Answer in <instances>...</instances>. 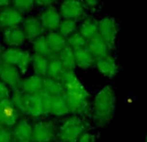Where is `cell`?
<instances>
[{
	"label": "cell",
	"mask_w": 147,
	"mask_h": 142,
	"mask_svg": "<svg viewBox=\"0 0 147 142\" xmlns=\"http://www.w3.org/2000/svg\"><path fill=\"white\" fill-rule=\"evenodd\" d=\"M23 31H24L26 39L30 41H33L38 37H42L43 32L45 31V28L41 21L39 19V17H27L23 21Z\"/></svg>",
	"instance_id": "7c38bea8"
},
{
	"label": "cell",
	"mask_w": 147,
	"mask_h": 142,
	"mask_svg": "<svg viewBox=\"0 0 147 142\" xmlns=\"http://www.w3.org/2000/svg\"><path fill=\"white\" fill-rule=\"evenodd\" d=\"M57 56L65 71H74V69L76 67L74 49H72L70 46H67L63 50L57 53Z\"/></svg>",
	"instance_id": "cb8c5ba5"
},
{
	"label": "cell",
	"mask_w": 147,
	"mask_h": 142,
	"mask_svg": "<svg viewBox=\"0 0 147 142\" xmlns=\"http://www.w3.org/2000/svg\"><path fill=\"white\" fill-rule=\"evenodd\" d=\"M87 48L89 50V53H91V56L96 59V61L107 56L109 50H110L106 43L102 37H100L99 33L92 39H90L89 41H87Z\"/></svg>",
	"instance_id": "9a60e30c"
},
{
	"label": "cell",
	"mask_w": 147,
	"mask_h": 142,
	"mask_svg": "<svg viewBox=\"0 0 147 142\" xmlns=\"http://www.w3.org/2000/svg\"><path fill=\"white\" fill-rule=\"evenodd\" d=\"M46 40L54 53H59L68 46L67 39L62 37L59 32H55V31L49 32L46 35Z\"/></svg>",
	"instance_id": "7402d4cb"
},
{
	"label": "cell",
	"mask_w": 147,
	"mask_h": 142,
	"mask_svg": "<svg viewBox=\"0 0 147 142\" xmlns=\"http://www.w3.org/2000/svg\"><path fill=\"white\" fill-rule=\"evenodd\" d=\"M3 50L4 49L2 48V46L0 45V64H1V55H2V53H3Z\"/></svg>",
	"instance_id": "74e56055"
},
{
	"label": "cell",
	"mask_w": 147,
	"mask_h": 142,
	"mask_svg": "<svg viewBox=\"0 0 147 142\" xmlns=\"http://www.w3.org/2000/svg\"><path fill=\"white\" fill-rule=\"evenodd\" d=\"M116 107V96L114 90L106 85L99 91L92 104V115L96 124L100 127L107 125L112 120Z\"/></svg>",
	"instance_id": "7a4b0ae2"
},
{
	"label": "cell",
	"mask_w": 147,
	"mask_h": 142,
	"mask_svg": "<svg viewBox=\"0 0 147 142\" xmlns=\"http://www.w3.org/2000/svg\"><path fill=\"white\" fill-rule=\"evenodd\" d=\"M34 2H36V4H37L38 7L44 8V9L52 8V4L54 3L53 0H37V1H34Z\"/></svg>",
	"instance_id": "e575fe53"
},
{
	"label": "cell",
	"mask_w": 147,
	"mask_h": 142,
	"mask_svg": "<svg viewBox=\"0 0 147 142\" xmlns=\"http://www.w3.org/2000/svg\"><path fill=\"white\" fill-rule=\"evenodd\" d=\"M32 47L34 53L37 55H40V56H43L45 58H51L53 55L55 53L52 51V49L49 47V43H47V40H46V37H40L36 39V40L32 41Z\"/></svg>",
	"instance_id": "4316f807"
},
{
	"label": "cell",
	"mask_w": 147,
	"mask_h": 142,
	"mask_svg": "<svg viewBox=\"0 0 147 142\" xmlns=\"http://www.w3.org/2000/svg\"><path fill=\"white\" fill-rule=\"evenodd\" d=\"M10 3H11L10 0H0V8H8V7H10Z\"/></svg>",
	"instance_id": "8d00e7d4"
},
{
	"label": "cell",
	"mask_w": 147,
	"mask_h": 142,
	"mask_svg": "<svg viewBox=\"0 0 147 142\" xmlns=\"http://www.w3.org/2000/svg\"><path fill=\"white\" fill-rule=\"evenodd\" d=\"M76 21L70 19H63L59 25L58 32L61 34L63 37H70L76 31Z\"/></svg>",
	"instance_id": "f1b7e54d"
},
{
	"label": "cell",
	"mask_w": 147,
	"mask_h": 142,
	"mask_svg": "<svg viewBox=\"0 0 147 142\" xmlns=\"http://www.w3.org/2000/svg\"><path fill=\"white\" fill-rule=\"evenodd\" d=\"M86 122L81 117L73 115L62 123L57 131L60 142H76L86 133Z\"/></svg>",
	"instance_id": "3957f363"
},
{
	"label": "cell",
	"mask_w": 147,
	"mask_h": 142,
	"mask_svg": "<svg viewBox=\"0 0 147 142\" xmlns=\"http://www.w3.org/2000/svg\"><path fill=\"white\" fill-rule=\"evenodd\" d=\"M39 19L43 25V27L47 30H51L53 32L55 30H58L59 25L61 23V16L55 8L45 9L44 11L39 15Z\"/></svg>",
	"instance_id": "4fadbf2b"
},
{
	"label": "cell",
	"mask_w": 147,
	"mask_h": 142,
	"mask_svg": "<svg viewBox=\"0 0 147 142\" xmlns=\"http://www.w3.org/2000/svg\"><path fill=\"white\" fill-rule=\"evenodd\" d=\"M78 142H96V137L94 134L86 131L81 136V138L78 139Z\"/></svg>",
	"instance_id": "836d02e7"
},
{
	"label": "cell",
	"mask_w": 147,
	"mask_h": 142,
	"mask_svg": "<svg viewBox=\"0 0 147 142\" xmlns=\"http://www.w3.org/2000/svg\"><path fill=\"white\" fill-rule=\"evenodd\" d=\"M13 2V8H15L20 13L25 14L29 13L33 9L36 2L33 0H14Z\"/></svg>",
	"instance_id": "4dcf8cb0"
},
{
	"label": "cell",
	"mask_w": 147,
	"mask_h": 142,
	"mask_svg": "<svg viewBox=\"0 0 147 142\" xmlns=\"http://www.w3.org/2000/svg\"><path fill=\"white\" fill-rule=\"evenodd\" d=\"M69 112V107L67 105V101H65L63 95L52 98L49 113L55 115V117H63Z\"/></svg>",
	"instance_id": "d4e9b609"
},
{
	"label": "cell",
	"mask_w": 147,
	"mask_h": 142,
	"mask_svg": "<svg viewBox=\"0 0 147 142\" xmlns=\"http://www.w3.org/2000/svg\"><path fill=\"white\" fill-rule=\"evenodd\" d=\"M33 126L25 120H22L13 127L14 142H32Z\"/></svg>",
	"instance_id": "5bb4252c"
},
{
	"label": "cell",
	"mask_w": 147,
	"mask_h": 142,
	"mask_svg": "<svg viewBox=\"0 0 147 142\" xmlns=\"http://www.w3.org/2000/svg\"><path fill=\"white\" fill-rule=\"evenodd\" d=\"M3 41L10 47H17L24 44V42L26 41V35L23 29L20 27L7 29L3 31Z\"/></svg>",
	"instance_id": "ac0fdd59"
},
{
	"label": "cell",
	"mask_w": 147,
	"mask_h": 142,
	"mask_svg": "<svg viewBox=\"0 0 147 142\" xmlns=\"http://www.w3.org/2000/svg\"><path fill=\"white\" fill-rule=\"evenodd\" d=\"M67 42H68V46H70L72 49L83 48L87 46V40L85 37H83L80 32H75L74 34H72L71 37L67 39Z\"/></svg>",
	"instance_id": "f546056e"
},
{
	"label": "cell",
	"mask_w": 147,
	"mask_h": 142,
	"mask_svg": "<svg viewBox=\"0 0 147 142\" xmlns=\"http://www.w3.org/2000/svg\"><path fill=\"white\" fill-rule=\"evenodd\" d=\"M20 122V111L13 105L11 97L0 101V125L13 128Z\"/></svg>",
	"instance_id": "8992f818"
},
{
	"label": "cell",
	"mask_w": 147,
	"mask_h": 142,
	"mask_svg": "<svg viewBox=\"0 0 147 142\" xmlns=\"http://www.w3.org/2000/svg\"><path fill=\"white\" fill-rule=\"evenodd\" d=\"M0 80L3 81L9 88L14 91L16 89L21 88V83L23 79L21 78V73L20 69L16 66L9 65L5 63L0 64Z\"/></svg>",
	"instance_id": "ba28073f"
},
{
	"label": "cell",
	"mask_w": 147,
	"mask_h": 142,
	"mask_svg": "<svg viewBox=\"0 0 147 142\" xmlns=\"http://www.w3.org/2000/svg\"><path fill=\"white\" fill-rule=\"evenodd\" d=\"M1 62L16 66L22 73H25L28 69L30 63H32V56L24 49L17 47H9L4 49L1 55Z\"/></svg>",
	"instance_id": "277c9868"
},
{
	"label": "cell",
	"mask_w": 147,
	"mask_h": 142,
	"mask_svg": "<svg viewBox=\"0 0 147 142\" xmlns=\"http://www.w3.org/2000/svg\"><path fill=\"white\" fill-rule=\"evenodd\" d=\"M99 31V26L98 21L92 18V17H87L84 21L82 23L81 27H80V33L85 37L87 41L92 39L98 34Z\"/></svg>",
	"instance_id": "603a6c76"
},
{
	"label": "cell",
	"mask_w": 147,
	"mask_h": 142,
	"mask_svg": "<svg viewBox=\"0 0 147 142\" xmlns=\"http://www.w3.org/2000/svg\"><path fill=\"white\" fill-rule=\"evenodd\" d=\"M28 94L25 93L22 89H16L13 91L11 101L13 105L16 107V109L22 114H27V101H28Z\"/></svg>",
	"instance_id": "484cf974"
},
{
	"label": "cell",
	"mask_w": 147,
	"mask_h": 142,
	"mask_svg": "<svg viewBox=\"0 0 147 142\" xmlns=\"http://www.w3.org/2000/svg\"><path fill=\"white\" fill-rule=\"evenodd\" d=\"M32 66L36 75L45 78L47 76V69H49V59L47 58L34 53L32 56Z\"/></svg>",
	"instance_id": "83f0119b"
},
{
	"label": "cell",
	"mask_w": 147,
	"mask_h": 142,
	"mask_svg": "<svg viewBox=\"0 0 147 142\" xmlns=\"http://www.w3.org/2000/svg\"><path fill=\"white\" fill-rule=\"evenodd\" d=\"M54 138L55 126L51 121H41L33 125L32 142H51Z\"/></svg>",
	"instance_id": "30bf717a"
},
{
	"label": "cell",
	"mask_w": 147,
	"mask_h": 142,
	"mask_svg": "<svg viewBox=\"0 0 147 142\" xmlns=\"http://www.w3.org/2000/svg\"><path fill=\"white\" fill-rule=\"evenodd\" d=\"M65 67L62 66L61 62H60L56 53L53 55L51 58H49V69H47V76L46 77L59 81L62 74L65 73Z\"/></svg>",
	"instance_id": "44dd1931"
},
{
	"label": "cell",
	"mask_w": 147,
	"mask_h": 142,
	"mask_svg": "<svg viewBox=\"0 0 147 142\" xmlns=\"http://www.w3.org/2000/svg\"><path fill=\"white\" fill-rule=\"evenodd\" d=\"M23 21H24L23 14L18 12L15 8L8 7L0 10V27L4 28V30L16 28Z\"/></svg>",
	"instance_id": "8fae6325"
},
{
	"label": "cell",
	"mask_w": 147,
	"mask_h": 142,
	"mask_svg": "<svg viewBox=\"0 0 147 142\" xmlns=\"http://www.w3.org/2000/svg\"><path fill=\"white\" fill-rule=\"evenodd\" d=\"M82 2L85 10H94L98 5L99 1H97V0H88V1H82Z\"/></svg>",
	"instance_id": "d590c367"
},
{
	"label": "cell",
	"mask_w": 147,
	"mask_h": 142,
	"mask_svg": "<svg viewBox=\"0 0 147 142\" xmlns=\"http://www.w3.org/2000/svg\"><path fill=\"white\" fill-rule=\"evenodd\" d=\"M59 81L63 85V97L70 112L81 115L87 113L90 108L89 93L78 79L73 71H65Z\"/></svg>",
	"instance_id": "6da1fadb"
},
{
	"label": "cell",
	"mask_w": 147,
	"mask_h": 142,
	"mask_svg": "<svg viewBox=\"0 0 147 142\" xmlns=\"http://www.w3.org/2000/svg\"><path fill=\"white\" fill-rule=\"evenodd\" d=\"M0 142H14L11 128L0 125Z\"/></svg>",
	"instance_id": "1f68e13d"
},
{
	"label": "cell",
	"mask_w": 147,
	"mask_h": 142,
	"mask_svg": "<svg viewBox=\"0 0 147 142\" xmlns=\"http://www.w3.org/2000/svg\"><path fill=\"white\" fill-rule=\"evenodd\" d=\"M43 79L44 78L39 75H36V74L31 75V76L23 79L20 89H22L28 95L40 94L42 93V90H43Z\"/></svg>",
	"instance_id": "e0dca14e"
},
{
	"label": "cell",
	"mask_w": 147,
	"mask_h": 142,
	"mask_svg": "<svg viewBox=\"0 0 147 142\" xmlns=\"http://www.w3.org/2000/svg\"><path fill=\"white\" fill-rule=\"evenodd\" d=\"M60 16L65 19L75 20L80 19L85 14V8L83 5L82 1L78 0H67L60 4L59 9Z\"/></svg>",
	"instance_id": "9c48e42d"
},
{
	"label": "cell",
	"mask_w": 147,
	"mask_h": 142,
	"mask_svg": "<svg viewBox=\"0 0 147 142\" xmlns=\"http://www.w3.org/2000/svg\"><path fill=\"white\" fill-rule=\"evenodd\" d=\"M145 142H147V136H146V139H145Z\"/></svg>",
	"instance_id": "f35d334b"
},
{
	"label": "cell",
	"mask_w": 147,
	"mask_h": 142,
	"mask_svg": "<svg viewBox=\"0 0 147 142\" xmlns=\"http://www.w3.org/2000/svg\"><path fill=\"white\" fill-rule=\"evenodd\" d=\"M63 85L58 80H54L49 77L43 79V90L42 93L49 95L51 97H57L63 95Z\"/></svg>",
	"instance_id": "ffe728a7"
},
{
	"label": "cell",
	"mask_w": 147,
	"mask_h": 142,
	"mask_svg": "<svg viewBox=\"0 0 147 142\" xmlns=\"http://www.w3.org/2000/svg\"><path fill=\"white\" fill-rule=\"evenodd\" d=\"M52 98L53 97L44 93L29 95L27 101V114L32 118H40L49 113Z\"/></svg>",
	"instance_id": "5b68a950"
},
{
	"label": "cell",
	"mask_w": 147,
	"mask_h": 142,
	"mask_svg": "<svg viewBox=\"0 0 147 142\" xmlns=\"http://www.w3.org/2000/svg\"><path fill=\"white\" fill-rule=\"evenodd\" d=\"M74 55H75L76 66H78L80 69H88L94 64H96V59L91 56L87 46L83 48L74 49Z\"/></svg>",
	"instance_id": "d6986e66"
},
{
	"label": "cell",
	"mask_w": 147,
	"mask_h": 142,
	"mask_svg": "<svg viewBox=\"0 0 147 142\" xmlns=\"http://www.w3.org/2000/svg\"><path fill=\"white\" fill-rule=\"evenodd\" d=\"M97 69L103 76L107 78H113L118 73V64L114 57L111 55H107L104 58H101L96 61Z\"/></svg>",
	"instance_id": "2e32d148"
},
{
	"label": "cell",
	"mask_w": 147,
	"mask_h": 142,
	"mask_svg": "<svg viewBox=\"0 0 147 142\" xmlns=\"http://www.w3.org/2000/svg\"><path fill=\"white\" fill-rule=\"evenodd\" d=\"M7 98H10V88L3 81L0 80V101H3Z\"/></svg>",
	"instance_id": "d6a6232c"
},
{
	"label": "cell",
	"mask_w": 147,
	"mask_h": 142,
	"mask_svg": "<svg viewBox=\"0 0 147 142\" xmlns=\"http://www.w3.org/2000/svg\"><path fill=\"white\" fill-rule=\"evenodd\" d=\"M99 31L98 33L106 43L109 49H113L115 46V41L117 37L118 28L116 20L113 17H103L98 21Z\"/></svg>",
	"instance_id": "52a82bcc"
}]
</instances>
